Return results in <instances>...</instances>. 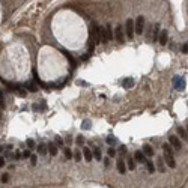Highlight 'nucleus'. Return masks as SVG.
<instances>
[{"label":"nucleus","mask_w":188,"mask_h":188,"mask_svg":"<svg viewBox=\"0 0 188 188\" xmlns=\"http://www.w3.org/2000/svg\"><path fill=\"white\" fill-rule=\"evenodd\" d=\"M163 151H164V155H172V157H173V148H172L169 143H164V145H163Z\"/></svg>","instance_id":"obj_20"},{"label":"nucleus","mask_w":188,"mask_h":188,"mask_svg":"<svg viewBox=\"0 0 188 188\" xmlns=\"http://www.w3.org/2000/svg\"><path fill=\"white\" fill-rule=\"evenodd\" d=\"M109 163H110V160H109V158H104V166H106V167L109 166Z\"/></svg>","instance_id":"obj_42"},{"label":"nucleus","mask_w":188,"mask_h":188,"mask_svg":"<svg viewBox=\"0 0 188 188\" xmlns=\"http://www.w3.org/2000/svg\"><path fill=\"white\" fill-rule=\"evenodd\" d=\"M36 161H38L36 155H32V157H30V164H32V166H36Z\"/></svg>","instance_id":"obj_36"},{"label":"nucleus","mask_w":188,"mask_h":188,"mask_svg":"<svg viewBox=\"0 0 188 188\" xmlns=\"http://www.w3.org/2000/svg\"><path fill=\"white\" fill-rule=\"evenodd\" d=\"M119 152H121L122 155H125V154H127V149H125V146H124V145H122V146L119 148Z\"/></svg>","instance_id":"obj_39"},{"label":"nucleus","mask_w":188,"mask_h":188,"mask_svg":"<svg viewBox=\"0 0 188 188\" xmlns=\"http://www.w3.org/2000/svg\"><path fill=\"white\" fill-rule=\"evenodd\" d=\"M106 36H107L109 41L115 39V33H113V26H112V24H107V26H106Z\"/></svg>","instance_id":"obj_14"},{"label":"nucleus","mask_w":188,"mask_h":188,"mask_svg":"<svg viewBox=\"0 0 188 188\" xmlns=\"http://www.w3.org/2000/svg\"><path fill=\"white\" fill-rule=\"evenodd\" d=\"M81 157H83V152H80V149L74 152V160H75V161H80V160H81Z\"/></svg>","instance_id":"obj_31"},{"label":"nucleus","mask_w":188,"mask_h":188,"mask_svg":"<svg viewBox=\"0 0 188 188\" xmlns=\"http://www.w3.org/2000/svg\"><path fill=\"white\" fill-rule=\"evenodd\" d=\"M5 166V158H2V157H0V169H2Z\"/></svg>","instance_id":"obj_40"},{"label":"nucleus","mask_w":188,"mask_h":188,"mask_svg":"<svg viewBox=\"0 0 188 188\" xmlns=\"http://www.w3.org/2000/svg\"><path fill=\"white\" fill-rule=\"evenodd\" d=\"M81 128L83 130H90V121H84L83 125H81Z\"/></svg>","instance_id":"obj_34"},{"label":"nucleus","mask_w":188,"mask_h":188,"mask_svg":"<svg viewBox=\"0 0 188 188\" xmlns=\"http://www.w3.org/2000/svg\"><path fill=\"white\" fill-rule=\"evenodd\" d=\"M173 86H175V89H176L178 92H182V90L185 89V78L181 77V75L173 77Z\"/></svg>","instance_id":"obj_3"},{"label":"nucleus","mask_w":188,"mask_h":188,"mask_svg":"<svg viewBox=\"0 0 188 188\" xmlns=\"http://www.w3.org/2000/svg\"><path fill=\"white\" fill-rule=\"evenodd\" d=\"M167 41H169V32L164 29V30H161V33H160V39H158V42H160L161 45H166Z\"/></svg>","instance_id":"obj_11"},{"label":"nucleus","mask_w":188,"mask_h":188,"mask_svg":"<svg viewBox=\"0 0 188 188\" xmlns=\"http://www.w3.org/2000/svg\"><path fill=\"white\" fill-rule=\"evenodd\" d=\"M106 142H107L110 146H113V145H116V142H118V140H116V137H113V136H109V137L106 139Z\"/></svg>","instance_id":"obj_27"},{"label":"nucleus","mask_w":188,"mask_h":188,"mask_svg":"<svg viewBox=\"0 0 188 188\" xmlns=\"http://www.w3.org/2000/svg\"><path fill=\"white\" fill-rule=\"evenodd\" d=\"M133 86H134V78H125L122 81V87H125V89H131Z\"/></svg>","instance_id":"obj_18"},{"label":"nucleus","mask_w":188,"mask_h":188,"mask_svg":"<svg viewBox=\"0 0 188 188\" xmlns=\"http://www.w3.org/2000/svg\"><path fill=\"white\" fill-rule=\"evenodd\" d=\"M23 87H26V90H27V92H36V90H38V86H36V83H35L33 80L26 81Z\"/></svg>","instance_id":"obj_8"},{"label":"nucleus","mask_w":188,"mask_h":188,"mask_svg":"<svg viewBox=\"0 0 188 188\" xmlns=\"http://www.w3.org/2000/svg\"><path fill=\"white\" fill-rule=\"evenodd\" d=\"M154 152H155V151H154V148H152L151 145H145V146H143V154H145L146 157H152Z\"/></svg>","instance_id":"obj_17"},{"label":"nucleus","mask_w":188,"mask_h":188,"mask_svg":"<svg viewBox=\"0 0 188 188\" xmlns=\"http://www.w3.org/2000/svg\"><path fill=\"white\" fill-rule=\"evenodd\" d=\"M6 104H5V98H3V92L2 89H0V109H5Z\"/></svg>","instance_id":"obj_28"},{"label":"nucleus","mask_w":188,"mask_h":188,"mask_svg":"<svg viewBox=\"0 0 188 188\" xmlns=\"http://www.w3.org/2000/svg\"><path fill=\"white\" fill-rule=\"evenodd\" d=\"M157 169H158V172H161V173H164L166 172V163H164V158L163 157H158L157 158Z\"/></svg>","instance_id":"obj_12"},{"label":"nucleus","mask_w":188,"mask_h":188,"mask_svg":"<svg viewBox=\"0 0 188 188\" xmlns=\"http://www.w3.org/2000/svg\"><path fill=\"white\" fill-rule=\"evenodd\" d=\"M36 151H38V154H39V155H45V154L48 152V148H47V145L41 143V145H38V146H36Z\"/></svg>","instance_id":"obj_19"},{"label":"nucleus","mask_w":188,"mask_h":188,"mask_svg":"<svg viewBox=\"0 0 188 188\" xmlns=\"http://www.w3.org/2000/svg\"><path fill=\"white\" fill-rule=\"evenodd\" d=\"M2 151H3V148H0V152H2Z\"/></svg>","instance_id":"obj_45"},{"label":"nucleus","mask_w":188,"mask_h":188,"mask_svg":"<svg viewBox=\"0 0 188 188\" xmlns=\"http://www.w3.org/2000/svg\"><path fill=\"white\" fill-rule=\"evenodd\" d=\"M125 32H127V38H128V39H133V38H134L136 30H134V21H133L131 18H128L127 23H125Z\"/></svg>","instance_id":"obj_2"},{"label":"nucleus","mask_w":188,"mask_h":188,"mask_svg":"<svg viewBox=\"0 0 188 188\" xmlns=\"http://www.w3.org/2000/svg\"><path fill=\"white\" fill-rule=\"evenodd\" d=\"M32 155H30V151H24L23 152V158H30Z\"/></svg>","instance_id":"obj_38"},{"label":"nucleus","mask_w":188,"mask_h":188,"mask_svg":"<svg viewBox=\"0 0 188 188\" xmlns=\"http://www.w3.org/2000/svg\"><path fill=\"white\" fill-rule=\"evenodd\" d=\"M115 38L119 44H124L125 42V36H124V27L122 26H116V30H115Z\"/></svg>","instance_id":"obj_5"},{"label":"nucleus","mask_w":188,"mask_h":188,"mask_svg":"<svg viewBox=\"0 0 188 188\" xmlns=\"http://www.w3.org/2000/svg\"><path fill=\"white\" fill-rule=\"evenodd\" d=\"M178 134H179V137L181 139H184V140H188V133L182 128V127H178Z\"/></svg>","instance_id":"obj_23"},{"label":"nucleus","mask_w":188,"mask_h":188,"mask_svg":"<svg viewBox=\"0 0 188 188\" xmlns=\"http://www.w3.org/2000/svg\"><path fill=\"white\" fill-rule=\"evenodd\" d=\"M81 152H83V157H84V160H86L87 163H90V161L93 160V152L90 151V148H86V146H84Z\"/></svg>","instance_id":"obj_9"},{"label":"nucleus","mask_w":188,"mask_h":188,"mask_svg":"<svg viewBox=\"0 0 188 188\" xmlns=\"http://www.w3.org/2000/svg\"><path fill=\"white\" fill-rule=\"evenodd\" d=\"M134 160L137 161V163H140V164H146V155L143 154V151H136L134 152Z\"/></svg>","instance_id":"obj_6"},{"label":"nucleus","mask_w":188,"mask_h":188,"mask_svg":"<svg viewBox=\"0 0 188 188\" xmlns=\"http://www.w3.org/2000/svg\"><path fill=\"white\" fill-rule=\"evenodd\" d=\"M26 145H27V148H29V149H36L35 140H32V139H27V140H26Z\"/></svg>","instance_id":"obj_26"},{"label":"nucleus","mask_w":188,"mask_h":188,"mask_svg":"<svg viewBox=\"0 0 188 188\" xmlns=\"http://www.w3.org/2000/svg\"><path fill=\"white\" fill-rule=\"evenodd\" d=\"M71 142H72V139H71V136H68L66 137V143H71Z\"/></svg>","instance_id":"obj_43"},{"label":"nucleus","mask_w":188,"mask_h":188,"mask_svg":"<svg viewBox=\"0 0 188 188\" xmlns=\"http://www.w3.org/2000/svg\"><path fill=\"white\" fill-rule=\"evenodd\" d=\"M92 152H93V158H95L97 161H101L103 160V155H101V149L98 148V146H95L92 149Z\"/></svg>","instance_id":"obj_16"},{"label":"nucleus","mask_w":188,"mask_h":188,"mask_svg":"<svg viewBox=\"0 0 188 188\" xmlns=\"http://www.w3.org/2000/svg\"><path fill=\"white\" fill-rule=\"evenodd\" d=\"M116 167H118V170H119L121 175H125V173H127V164H125L124 158H119V160L116 161Z\"/></svg>","instance_id":"obj_7"},{"label":"nucleus","mask_w":188,"mask_h":188,"mask_svg":"<svg viewBox=\"0 0 188 188\" xmlns=\"http://www.w3.org/2000/svg\"><path fill=\"white\" fill-rule=\"evenodd\" d=\"M47 148H48V152H50V155H53V157H56V155H57V152H59V148H57V145H56V143L50 142V143L47 145Z\"/></svg>","instance_id":"obj_13"},{"label":"nucleus","mask_w":188,"mask_h":188,"mask_svg":"<svg viewBox=\"0 0 188 188\" xmlns=\"http://www.w3.org/2000/svg\"><path fill=\"white\" fill-rule=\"evenodd\" d=\"M163 158H164V163H166V166H167V167H170V169H175V167H176L175 157H172V155H164Z\"/></svg>","instance_id":"obj_10"},{"label":"nucleus","mask_w":188,"mask_h":188,"mask_svg":"<svg viewBox=\"0 0 188 188\" xmlns=\"http://www.w3.org/2000/svg\"><path fill=\"white\" fill-rule=\"evenodd\" d=\"M169 145L173 148V149H176V151H179L181 148H182V143H181V140L178 139V136H169Z\"/></svg>","instance_id":"obj_4"},{"label":"nucleus","mask_w":188,"mask_h":188,"mask_svg":"<svg viewBox=\"0 0 188 188\" xmlns=\"http://www.w3.org/2000/svg\"><path fill=\"white\" fill-rule=\"evenodd\" d=\"M182 53H184V54H188V44H184V45H182Z\"/></svg>","instance_id":"obj_37"},{"label":"nucleus","mask_w":188,"mask_h":188,"mask_svg":"<svg viewBox=\"0 0 188 188\" xmlns=\"http://www.w3.org/2000/svg\"><path fill=\"white\" fill-rule=\"evenodd\" d=\"M8 181H9V175H8V173H3V175H2V182L6 184Z\"/></svg>","instance_id":"obj_35"},{"label":"nucleus","mask_w":188,"mask_h":188,"mask_svg":"<svg viewBox=\"0 0 188 188\" xmlns=\"http://www.w3.org/2000/svg\"><path fill=\"white\" fill-rule=\"evenodd\" d=\"M134 30L137 35H143V32H145V17L143 15L137 17V20L134 23Z\"/></svg>","instance_id":"obj_1"},{"label":"nucleus","mask_w":188,"mask_h":188,"mask_svg":"<svg viewBox=\"0 0 188 188\" xmlns=\"http://www.w3.org/2000/svg\"><path fill=\"white\" fill-rule=\"evenodd\" d=\"M107 154H109V158H113V157H116V149L115 148H109Z\"/></svg>","instance_id":"obj_32"},{"label":"nucleus","mask_w":188,"mask_h":188,"mask_svg":"<svg viewBox=\"0 0 188 188\" xmlns=\"http://www.w3.org/2000/svg\"><path fill=\"white\" fill-rule=\"evenodd\" d=\"M63 152H65V158L66 160H72L74 158V154H72V151L69 148H63Z\"/></svg>","instance_id":"obj_25"},{"label":"nucleus","mask_w":188,"mask_h":188,"mask_svg":"<svg viewBox=\"0 0 188 188\" xmlns=\"http://www.w3.org/2000/svg\"><path fill=\"white\" fill-rule=\"evenodd\" d=\"M54 143L57 145V148H63V139H62V137L56 136V142H54Z\"/></svg>","instance_id":"obj_29"},{"label":"nucleus","mask_w":188,"mask_h":188,"mask_svg":"<svg viewBox=\"0 0 188 188\" xmlns=\"http://www.w3.org/2000/svg\"><path fill=\"white\" fill-rule=\"evenodd\" d=\"M62 53H63V56H65V57H66V59H68V60L71 62V65H72V68H75V65H77V62H75V59H74V57H72V56H71V54H69L68 51H65V50H62Z\"/></svg>","instance_id":"obj_22"},{"label":"nucleus","mask_w":188,"mask_h":188,"mask_svg":"<svg viewBox=\"0 0 188 188\" xmlns=\"http://www.w3.org/2000/svg\"><path fill=\"white\" fill-rule=\"evenodd\" d=\"M84 142H86V139H84L83 136H78V137H77V140H75V143H77L78 146H83V145H84Z\"/></svg>","instance_id":"obj_30"},{"label":"nucleus","mask_w":188,"mask_h":188,"mask_svg":"<svg viewBox=\"0 0 188 188\" xmlns=\"http://www.w3.org/2000/svg\"><path fill=\"white\" fill-rule=\"evenodd\" d=\"M187 133H188V124H187Z\"/></svg>","instance_id":"obj_44"},{"label":"nucleus","mask_w":188,"mask_h":188,"mask_svg":"<svg viewBox=\"0 0 188 188\" xmlns=\"http://www.w3.org/2000/svg\"><path fill=\"white\" fill-rule=\"evenodd\" d=\"M145 166H146V169H148L149 173H154V172H155V167H157V166H155V163H154L152 160H148Z\"/></svg>","instance_id":"obj_21"},{"label":"nucleus","mask_w":188,"mask_h":188,"mask_svg":"<svg viewBox=\"0 0 188 188\" xmlns=\"http://www.w3.org/2000/svg\"><path fill=\"white\" fill-rule=\"evenodd\" d=\"M77 84H81V86H87V83H84V81H81V80H78V81H77Z\"/></svg>","instance_id":"obj_41"},{"label":"nucleus","mask_w":188,"mask_h":188,"mask_svg":"<svg viewBox=\"0 0 188 188\" xmlns=\"http://www.w3.org/2000/svg\"><path fill=\"white\" fill-rule=\"evenodd\" d=\"M160 27H161L160 24H155V26H154V35H152V38H154L152 41H154V42H157V41L160 39V33H161Z\"/></svg>","instance_id":"obj_15"},{"label":"nucleus","mask_w":188,"mask_h":188,"mask_svg":"<svg viewBox=\"0 0 188 188\" xmlns=\"http://www.w3.org/2000/svg\"><path fill=\"white\" fill-rule=\"evenodd\" d=\"M21 158H23V152H20V151H17V152L14 154V160H15V161H20Z\"/></svg>","instance_id":"obj_33"},{"label":"nucleus","mask_w":188,"mask_h":188,"mask_svg":"<svg viewBox=\"0 0 188 188\" xmlns=\"http://www.w3.org/2000/svg\"><path fill=\"white\" fill-rule=\"evenodd\" d=\"M127 164H128V169H130V170H134V169H136V160H134L133 157H130V155H128Z\"/></svg>","instance_id":"obj_24"}]
</instances>
